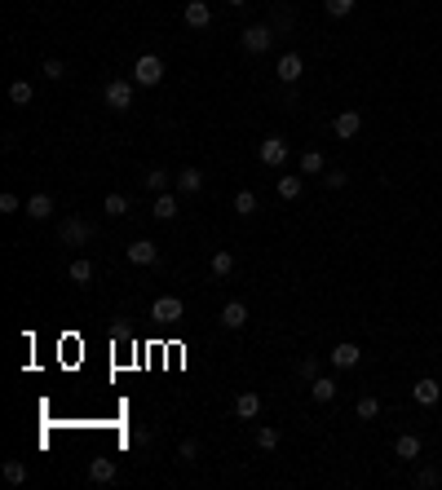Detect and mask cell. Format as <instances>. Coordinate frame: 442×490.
<instances>
[{
	"label": "cell",
	"instance_id": "cell-9",
	"mask_svg": "<svg viewBox=\"0 0 442 490\" xmlns=\"http://www.w3.org/2000/svg\"><path fill=\"white\" fill-rule=\"evenodd\" d=\"M358 358H363V349L350 344V340H341L337 349H332V367H337V371H350V367H358Z\"/></svg>",
	"mask_w": 442,
	"mask_h": 490
},
{
	"label": "cell",
	"instance_id": "cell-18",
	"mask_svg": "<svg viewBox=\"0 0 442 490\" xmlns=\"http://www.w3.org/2000/svg\"><path fill=\"white\" fill-rule=\"evenodd\" d=\"M27 217H31V221H49V217H53V199H49V195H31V199H27Z\"/></svg>",
	"mask_w": 442,
	"mask_h": 490
},
{
	"label": "cell",
	"instance_id": "cell-21",
	"mask_svg": "<svg viewBox=\"0 0 442 490\" xmlns=\"http://www.w3.org/2000/svg\"><path fill=\"white\" fill-rule=\"evenodd\" d=\"M151 212H155L160 221H173V217H177V199L164 190V195H155V208H151Z\"/></svg>",
	"mask_w": 442,
	"mask_h": 490
},
{
	"label": "cell",
	"instance_id": "cell-8",
	"mask_svg": "<svg viewBox=\"0 0 442 490\" xmlns=\"http://www.w3.org/2000/svg\"><path fill=\"white\" fill-rule=\"evenodd\" d=\"M301 71H305L301 53H283V58H279V67H274V76H279L283 85H296V80H301Z\"/></svg>",
	"mask_w": 442,
	"mask_h": 490
},
{
	"label": "cell",
	"instance_id": "cell-29",
	"mask_svg": "<svg viewBox=\"0 0 442 490\" xmlns=\"http://www.w3.org/2000/svg\"><path fill=\"white\" fill-rule=\"evenodd\" d=\"M142 182H146V190H155V195H164V190H169V173H164V168H151L146 177H142Z\"/></svg>",
	"mask_w": 442,
	"mask_h": 490
},
{
	"label": "cell",
	"instance_id": "cell-22",
	"mask_svg": "<svg viewBox=\"0 0 442 490\" xmlns=\"http://www.w3.org/2000/svg\"><path fill=\"white\" fill-rule=\"evenodd\" d=\"M67 279H71V283H80V288H85V283L93 279V261H85V256H80V261H71Z\"/></svg>",
	"mask_w": 442,
	"mask_h": 490
},
{
	"label": "cell",
	"instance_id": "cell-3",
	"mask_svg": "<svg viewBox=\"0 0 442 490\" xmlns=\"http://www.w3.org/2000/svg\"><path fill=\"white\" fill-rule=\"evenodd\" d=\"M274 40V31L266 27V22H253V27H244V35H239V44H244L248 53H266Z\"/></svg>",
	"mask_w": 442,
	"mask_h": 490
},
{
	"label": "cell",
	"instance_id": "cell-38",
	"mask_svg": "<svg viewBox=\"0 0 442 490\" xmlns=\"http://www.w3.org/2000/svg\"><path fill=\"white\" fill-rule=\"evenodd\" d=\"M301 376H305V380H314V376H318V362H314V358H309V362H301Z\"/></svg>",
	"mask_w": 442,
	"mask_h": 490
},
{
	"label": "cell",
	"instance_id": "cell-34",
	"mask_svg": "<svg viewBox=\"0 0 442 490\" xmlns=\"http://www.w3.org/2000/svg\"><path fill=\"white\" fill-rule=\"evenodd\" d=\"M416 486H420V490L438 486V473H434V469H420V473H416Z\"/></svg>",
	"mask_w": 442,
	"mask_h": 490
},
{
	"label": "cell",
	"instance_id": "cell-31",
	"mask_svg": "<svg viewBox=\"0 0 442 490\" xmlns=\"http://www.w3.org/2000/svg\"><path fill=\"white\" fill-rule=\"evenodd\" d=\"M380 415V398H358V420H376Z\"/></svg>",
	"mask_w": 442,
	"mask_h": 490
},
{
	"label": "cell",
	"instance_id": "cell-11",
	"mask_svg": "<svg viewBox=\"0 0 442 490\" xmlns=\"http://www.w3.org/2000/svg\"><path fill=\"white\" fill-rule=\"evenodd\" d=\"M128 261H133V265H155V261H160V247H155L151 238H137V243H128Z\"/></svg>",
	"mask_w": 442,
	"mask_h": 490
},
{
	"label": "cell",
	"instance_id": "cell-10",
	"mask_svg": "<svg viewBox=\"0 0 442 490\" xmlns=\"http://www.w3.org/2000/svg\"><path fill=\"white\" fill-rule=\"evenodd\" d=\"M332 128H337L341 141H350V137H358V128H363V115H358V111H341L337 119H332Z\"/></svg>",
	"mask_w": 442,
	"mask_h": 490
},
{
	"label": "cell",
	"instance_id": "cell-20",
	"mask_svg": "<svg viewBox=\"0 0 442 490\" xmlns=\"http://www.w3.org/2000/svg\"><path fill=\"white\" fill-rule=\"evenodd\" d=\"M9 102H14V106H31L35 102V85H31V80H14V85H9Z\"/></svg>",
	"mask_w": 442,
	"mask_h": 490
},
{
	"label": "cell",
	"instance_id": "cell-24",
	"mask_svg": "<svg viewBox=\"0 0 442 490\" xmlns=\"http://www.w3.org/2000/svg\"><path fill=\"white\" fill-rule=\"evenodd\" d=\"M212 274H217V279H230L235 274V252H212Z\"/></svg>",
	"mask_w": 442,
	"mask_h": 490
},
{
	"label": "cell",
	"instance_id": "cell-33",
	"mask_svg": "<svg viewBox=\"0 0 442 490\" xmlns=\"http://www.w3.org/2000/svg\"><path fill=\"white\" fill-rule=\"evenodd\" d=\"M62 76H67V62L49 58V62H44V80H62Z\"/></svg>",
	"mask_w": 442,
	"mask_h": 490
},
{
	"label": "cell",
	"instance_id": "cell-26",
	"mask_svg": "<svg viewBox=\"0 0 442 490\" xmlns=\"http://www.w3.org/2000/svg\"><path fill=\"white\" fill-rule=\"evenodd\" d=\"M301 190H305L301 177H279V199H301Z\"/></svg>",
	"mask_w": 442,
	"mask_h": 490
},
{
	"label": "cell",
	"instance_id": "cell-36",
	"mask_svg": "<svg viewBox=\"0 0 442 490\" xmlns=\"http://www.w3.org/2000/svg\"><path fill=\"white\" fill-rule=\"evenodd\" d=\"M323 182H328V186H332V190H341V186H345V182H350V177H345V173H341V168H332V173H328V177H323Z\"/></svg>",
	"mask_w": 442,
	"mask_h": 490
},
{
	"label": "cell",
	"instance_id": "cell-13",
	"mask_svg": "<svg viewBox=\"0 0 442 490\" xmlns=\"http://www.w3.org/2000/svg\"><path fill=\"white\" fill-rule=\"evenodd\" d=\"M411 398L416 402H420V406H438V398H442V385H438V380H416V389H411Z\"/></svg>",
	"mask_w": 442,
	"mask_h": 490
},
{
	"label": "cell",
	"instance_id": "cell-1",
	"mask_svg": "<svg viewBox=\"0 0 442 490\" xmlns=\"http://www.w3.org/2000/svg\"><path fill=\"white\" fill-rule=\"evenodd\" d=\"M164 80V58H155V53H142L137 62H133V85L142 89H155Z\"/></svg>",
	"mask_w": 442,
	"mask_h": 490
},
{
	"label": "cell",
	"instance_id": "cell-7",
	"mask_svg": "<svg viewBox=\"0 0 442 490\" xmlns=\"http://www.w3.org/2000/svg\"><path fill=\"white\" fill-rule=\"evenodd\" d=\"M186 27H195V31H204L208 22H212V9H208V0H186Z\"/></svg>",
	"mask_w": 442,
	"mask_h": 490
},
{
	"label": "cell",
	"instance_id": "cell-25",
	"mask_svg": "<svg viewBox=\"0 0 442 490\" xmlns=\"http://www.w3.org/2000/svg\"><path fill=\"white\" fill-rule=\"evenodd\" d=\"M323 168H328V159H323L318 150H305V155H301V173H305V177H314V173H323Z\"/></svg>",
	"mask_w": 442,
	"mask_h": 490
},
{
	"label": "cell",
	"instance_id": "cell-32",
	"mask_svg": "<svg viewBox=\"0 0 442 490\" xmlns=\"http://www.w3.org/2000/svg\"><path fill=\"white\" fill-rule=\"evenodd\" d=\"M257 446L274 450V446H279V428H257Z\"/></svg>",
	"mask_w": 442,
	"mask_h": 490
},
{
	"label": "cell",
	"instance_id": "cell-15",
	"mask_svg": "<svg viewBox=\"0 0 442 490\" xmlns=\"http://www.w3.org/2000/svg\"><path fill=\"white\" fill-rule=\"evenodd\" d=\"M235 415H239V420H257V415H261V393H239V398H235Z\"/></svg>",
	"mask_w": 442,
	"mask_h": 490
},
{
	"label": "cell",
	"instance_id": "cell-4",
	"mask_svg": "<svg viewBox=\"0 0 442 490\" xmlns=\"http://www.w3.org/2000/svg\"><path fill=\"white\" fill-rule=\"evenodd\" d=\"M106 106H111V111H128V106H133V85H128V80H111V85H106Z\"/></svg>",
	"mask_w": 442,
	"mask_h": 490
},
{
	"label": "cell",
	"instance_id": "cell-28",
	"mask_svg": "<svg viewBox=\"0 0 442 490\" xmlns=\"http://www.w3.org/2000/svg\"><path fill=\"white\" fill-rule=\"evenodd\" d=\"M102 212H106V217H124V212H128V199H124V195H106V199H102Z\"/></svg>",
	"mask_w": 442,
	"mask_h": 490
},
{
	"label": "cell",
	"instance_id": "cell-19",
	"mask_svg": "<svg viewBox=\"0 0 442 490\" xmlns=\"http://www.w3.org/2000/svg\"><path fill=\"white\" fill-rule=\"evenodd\" d=\"M393 455H398V460H420V437H416V433H402L398 441H393Z\"/></svg>",
	"mask_w": 442,
	"mask_h": 490
},
{
	"label": "cell",
	"instance_id": "cell-37",
	"mask_svg": "<svg viewBox=\"0 0 442 490\" xmlns=\"http://www.w3.org/2000/svg\"><path fill=\"white\" fill-rule=\"evenodd\" d=\"M195 455H199V441L186 437V441H182V460H195Z\"/></svg>",
	"mask_w": 442,
	"mask_h": 490
},
{
	"label": "cell",
	"instance_id": "cell-12",
	"mask_svg": "<svg viewBox=\"0 0 442 490\" xmlns=\"http://www.w3.org/2000/svg\"><path fill=\"white\" fill-rule=\"evenodd\" d=\"M119 477V469H115V460H106V455H98V460H89V482H98V486H106V482H115Z\"/></svg>",
	"mask_w": 442,
	"mask_h": 490
},
{
	"label": "cell",
	"instance_id": "cell-6",
	"mask_svg": "<svg viewBox=\"0 0 442 490\" xmlns=\"http://www.w3.org/2000/svg\"><path fill=\"white\" fill-rule=\"evenodd\" d=\"M261 164H270V168L288 164V141H283V137H266V141H261Z\"/></svg>",
	"mask_w": 442,
	"mask_h": 490
},
{
	"label": "cell",
	"instance_id": "cell-14",
	"mask_svg": "<svg viewBox=\"0 0 442 490\" xmlns=\"http://www.w3.org/2000/svg\"><path fill=\"white\" fill-rule=\"evenodd\" d=\"M244 322H248V305H244V301H230V305H221V327L239 331Z\"/></svg>",
	"mask_w": 442,
	"mask_h": 490
},
{
	"label": "cell",
	"instance_id": "cell-27",
	"mask_svg": "<svg viewBox=\"0 0 442 490\" xmlns=\"http://www.w3.org/2000/svg\"><path fill=\"white\" fill-rule=\"evenodd\" d=\"M235 212H239V217H253V212H257V195H253V190H239V195H235Z\"/></svg>",
	"mask_w": 442,
	"mask_h": 490
},
{
	"label": "cell",
	"instance_id": "cell-35",
	"mask_svg": "<svg viewBox=\"0 0 442 490\" xmlns=\"http://www.w3.org/2000/svg\"><path fill=\"white\" fill-rule=\"evenodd\" d=\"M18 208H22V203H18V195H9V190H5V195H0V212L9 217V212H18Z\"/></svg>",
	"mask_w": 442,
	"mask_h": 490
},
{
	"label": "cell",
	"instance_id": "cell-2",
	"mask_svg": "<svg viewBox=\"0 0 442 490\" xmlns=\"http://www.w3.org/2000/svg\"><path fill=\"white\" fill-rule=\"evenodd\" d=\"M58 238H62L67 247H85L89 238H93V225H89V221H80V217H71V221L58 225Z\"/></svg>",
	"mask_w": 442,
	"mask_h": 490
},
{
	"label": "cell",
	"instance_id": "cell-39",
	"mask_svg": "<svg viewBox=\"0 0 442 490\" xmlns=\"http://www.w3.org/2000/svg\"><path fill=\"white\" fill-rule=\"evenodd\" d=\"M230 5H235V9H239V5H248V0H230Z\"/></svg>",
	"mask_w": 442,
	"mask_h": 490
},
{
	"label": "cell",
	"instance_id": "cell-30",
	"mask_svg": "<svg viewBox=\"0 0 442 490\" xmlns=\"http://www.w3.org/2000/svg\"><path fill=\"white\" fill-rule=\"evenodd\" d=\"M354 5H358V0H323V9H328L332 18H345V14H354Z\"/></svg>",
	"mask_w": 442,
	"mask_h": 490
},
{
	"label": "cell",
	"instance_id": "cell-5",
	"mask_svg": "<svg viewBox=\"0 0 442 490\" xmlns=\"http://www.w3.org/2000/svg\"><path fill=\"white\" fill-rule=\"evenodd\" d=\"M182 314H186V305L177 301V296H160V301L151 305V318H160V322H177Z\"/></svg>",
	"mask_w": 442,
	"mask_h": 490
},
{
	"label": "cell",
	"instance_id": "cell-16",
	"mask_svg": "<svg viewBox=\"0 0 442 490\" xmlns=\"http://www.w3.org/2000/svg\"><path fill=\"white\" fill-rule=\"evenodd\" d=\"M309 398H314V402H332V398H337V380H332V376H314V380H309Z\"/></svg>",
	"mask_w": 442,
	"mask_h": 490
},
{
	"label": "cell",
	"instance_id": "cell-17",
	"mask_svg": "<svg viewBox=\"0 0 442 490\" xmlns=\"http://www.w3.org/2000/svg\"><path fill=\"white\" fill-rule=\"evenodd\" d=\"M177 190H182V195H199V190H204V173H199V168H182V173H177Z\"/></svg>",
	"mask_w": 442,
	"mask_h": 490
},
{
	"label": "cell",
	"instance_id": "cell-23",
	"mask_svg": "<svg viewBox=\"0 0 442 490\" xmlns=\"http://www.w3.org/2000/svg\"><path fill=\"white\" fill-rule=\"evenodd\" d=\"M5 482L9 486H27V464H22V460H5Z\"/></svg>",
	"mask_w": 442,
	"mask_h": 490
}]
</instances>
